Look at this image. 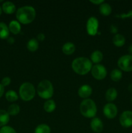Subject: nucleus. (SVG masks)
I'll use <instances>...</instances> for the list:
<instances>
[{"label": "nucleus", "mask_w": 132, "mask_h": 133, "mask_svg": "<svg viewBox=\"0 0 132 133\" xmlns=\"http://www.w3.org/2000/svg\"><path fill=\"white\" fill-rule=\"evenodd\" d=\"M72 70L80 75L87 74L92 69V62L89 58L84 57H78L73 60L71 64Z\"/></svg>", "instance_id": "nucleus-1"}, {"label": "nucleus", "mask_w": 132, "mask_h": 133, "mask_svg": "<svg viewBox=\"0 0 132 133\" xmlns=\"http://www.w3.org/2000/svg\"><path fill=\"white\" fill-rule=\"evenodd\" d=\"M36 12L32 6H23L19 8L16 12V18L23 24H29L34 20Z\"/></svg>", "instance_id": "nucleus-2"}, {"label": "nucleus", "mask_w": 132, "mask_h": 133, "mask_svg": "<svg viewBox=\"0 0 132 133\" xmlns=\"http://www.w3.org/2000/svg\"><path fill=\"white\" fill-rule=\"evenodd\" d=\"M80 111L83 116L87 118H93L97 112V105L94 101L91 99H85L80 103Z\"/></svg>", "instance_id": "nucleus-3"}, {"label": "nucleus", "mask_w": 132, "mask_h": 133, "mask_svg": "<svg viewBox=\"0 0 132 133\" xmlns=\"http://www.w3.org/2000/svg\"><path fill=\"white\" fill-rule=\"evenodd\" d=\"M38 95L44 99H49L54 94V88L51 82L49 80H43L38 84L37 87Z\"/></svg>", "instance_id": "nucleus-4"}, {"label": "nucleus", "mask_w": 132, "mask_h": 133, "mask_svg": "<svg viewBox=\"0 0 132 133\" xmlns=\"http://www.w3.org/2000/svg\"><path fill=\"white\" fill-rule=\"evenodd\" d=\"M19 94L21 99L23 101H29L33 99L36 94V90L32 83L29 82L23 83L20 86Z\"/></svg>", "instance_id": "nucleus-5"}, {"label": "nucleus", "mask_w": 132, "mask_h": 133, "mask_svg": "<svg viewBox=\"0 0 132 133\" xmlns=\"http://www.w3.org/2000/svg\"><path fill=\"white\" fill-rule=\"evenodd\" d=\"M117 65L119 68L124 71H132V55H124L119 58Z\"/></svg>", "instance_id": "nucleus-6"}, {"label": "nucleus", "mask_w": 132, "mask_h": 133, "mask_svg": "<svg viewBox=\"0 0 132 133\" xmlns=\"http://www.w3.org/2000/svg\"><path fill=\"white\" fill-rule=\"evenodd\" d=\"M91 72L92 76L97 80L104 79L107 75V70L105 66L99 64L93 66L91 70Z\"/></svg>", "instance_id": "nucleus-7"}, {"label": "nucleus", "mask_w": 132, "mask_h": 133, "mask_svg": "<svg viewBox=\"0 0 132 133\" xmlns=\"http://www.w3.org/2000/svg\"><path fill=\"white\" fill-rule=\"evenodd\" d=\"M98 25L99 23L98 19L94 16L90 17L86 23V29L88 35L90 36H95L98 32Z\"/></svg>", "instance_id": "nucleus-8"}, {"label": "nucleus", "mask_w": 132, "mask_h": 133, "mask_svg": "<svg viewBox=\"0 0 132 133\" xmlns=\"http://www.w3.org/2000/svg\"><path fill=\"white\" fill-rule=\"evenodd\" d=\"M119 122L124 128L132 127V111L126 110L123 112L119 118Z\"/></svg>", "instance_id": "nucleus-9"}, {"label": "nucleus", "mask_w": 132, "mask_h": 133, "mask_svg": "<svg viewBox=\"0 0 132 133\" xmlns=\"http://www.w3.org/2000/svg\"><path fill=\"white\" fill-rule=\"evenodd\" d=\"M103 113L105 116L108 119H113L117 115V107L115 104L109 103L104 107Z\"/></svg>", "instance_id": "nucleus-10"}, {"label": "nucleus", "mask_w": 132, "mask_h": 133, "mask_svg": "<svg viewBox=\"0 0 132 133\" xmlns=\"http://www.w3.org/2000/svg\"><path fill=\"white\" fill-rule=\"evenodd\" d=\"M90 127L93 132L100 133L103 131L104 125L99 118H93L90 122Z\"/></svg>", "instance_id": "nucleus-11"}, {"label": "nucleus", "mask_w": 132, "mask_h": 133, "mask_svg": "<svg viewBox=\"0 0 132 133\" xmlns=\"http://www.w3.org/2000/svg\"><path fill=\"white\" fill-rule=\"evenodd\" d=\"M93 90L92 88L88 84H84L81 86L78 89V96L83 99H87L92 94Z\"/></svg>", "instance_id": "nucleus-12"}, {"label": "nucleus", "mask_w": 132, "mask_h": 133, "mask_svg": "<svg viewBox=\"0 0 132 133\" xmlns=\"http://www.w3.org/2000/svg\"><path fill=\"white\" fill-rule=\"evenodd\" d=\"M9 31L13 33L14 35H18L21 32V27L20 23L18 21L12 20L10 22L9 25Z\"/></svg>", "instance_id": "nucleus-13"}, {"label": "nucleus", "mask_w": 132, "mask_h": 133, "mask_svg": "<svg viewBox=\"0 0 132 133\" xmlns=\"http://www.w3.org/2000/svg\"><path fill=\"white\" fill-rule=\"evenodd\" d=\"M2 10L7 14H13L16 11V6L11 1H6L3 4Z\"/></svg>", "instance_id": "nucleus-14"}, {"label": "nucleus", "mask_w": 132, "mask_h": 133, "mask_svg": "<svg viewBox=\"0 0 132 133\" xmlns=\"http://www.w3.org/2000/svg\"><path fill=\"white\" fill-rule=\"evenodd\" d=\"M75 45L72 42H66L62 46V51L66 55H72L75 51Z\"/></svg>", "instance_id": "nucleus-15"}, {"label": "nucleus", "mask_w": 132, "mask_h": 133, "mask_svg": "<svg viewBox=\"0 0 132 133\" xmlns=\"http://www.w3.org/2000/svg\"><path fill=\"white\" fill-rule=\"evenodd\" d=\"M118 96L117 90L115 88H109L106 92V99L109 102L115 101Z\"/></svg>", "instance_id": "nucleus-16"}, {"label": "nucleus", "mask_w": 132, "mask_h": 133, "mask_svg": "<svg viewBox=\"0 0 132 133\" xmlns=\"http://www.w3.org/2000/svg\"><path fill=\"white\" fill-rule=\"evenodd\" d=\"M125 37L121 34H116L113 38V43L116 47L120 48V47L123 46L125 44Z\"/></svg>", "instance_id": "nucleus-17"}, {"label": "nucleus", "mask_w": 132, "mask_h": 133, "mask_svg": "<svg viewBox=\"0 0 132 133\" xmlns=\"http://www.w3.org/2000/svg\"><path fill=\"white\" fill-rule=\"evenodd\" d=\"M9 34L10 31L6 23L0 22V38L7 39L9 37Z\"/></svg>", "instance_id": "nucleus-18"}, {"label": "nucleus", "mask_w": 132, "mask_h": 133, "mask_svg": "<svg viewBox=\"0 0 132 133\" xmlns=\"http://www.w3.org/2000/svg\"><path fill=\"white\" fill-rule=\"evenodd\" d=\"M99 10L102 15L107 16L111 14V12H112V8H111V5L109 3H103L100 5Z\"/></svg>", "instance_id": "nucleus-19"}, {"label": "nucleus", "mask_w": 132, "mask_h": 133, "mask_svg": "<svg viewBox=\"0 0 132 133\" xmlns=\"http://www.w3.org/2000/svg\"><path fill=\"white\" fill-rule=\"evenodd\" d=\"M102 59H103V54L100 51H94L91 55V61L93 63L98 64L102 61Z\"/></svg>", "instance_id": "nucleus-20"}, {"label": "nucleus", "mask_w": 132, "mask_h": 133, "mask_svg": "<svg viewBox=\"0 0 132 133\" xmlns=\"http://www.w3.org/2000/svg\"><path fill=\"white\" fill-rule=\"evenodd\" d=\"M10 120V116L7 111L5 110H0V127L6 126Z\"/></svg>", "instance_id": "nucleus-21"}, {"label": "nucleus", "mask_w": 132, "mask_h": 133, "mask_svg": "<svg viewBox=\"0 0 132 133\" xmlns=\"http://www.w3.org/2000/svg\"><path fill=\"white\" fill-rule=\"evenodd\" d=\"M56 103L54 100L48 99L44 103L43 109L47 112H53L56 109Z\"/></svg>", "instance_id": "nucleus-22"}, {"label": "nucleus", "mask_w": 132, "mask_h": 133, "mask_svg": "<svg viewBox=\"0 0 132 133\" xmlns=\"http://www.w3.org/2000/svg\"><path fill=\"white\" fill-rule=\"evenodd\" d=\"M27 49L29 51L34 52L38 50L39 48V42L37 40V39L32 38L29 40L27 42Z\"/></svg>", "instance_id": "nucleus-23"}, {"label": "nucleus", "mask_w": 132, "mask_h": 133, "mask_svg": "<svg viewBox=\"0 0 132 133\" xmlns=\"http://www.w3.org/2000/svg\"><path fill=\"white\" fill-rule=\"evenodd\" d=\"M110 77H111V80L113 81H119L122 77V72L121 70H119V69H114L110 74Z\"/></svg>", "instance_id": "nucleus-24"}, {"label": "nucleus", "mask_w": 132, "mask_h": 133, "mask_svg": "<svg viewBox=\"0 0 132 133\" xmlns=\"http://www.w3.org/2000/svg\"><path fill=\"white\" fill-rule=\"evenodd\" d=\"M20 112V107L17 104H12L9 107L7 112L9 116H16Z\"/></svg>", "instance_id": "nucleus-25"}, {"label": "nucleus", "mask_w": 132, "mask_h": 133, "mask_svg": "<svg viewBox=\"0 0 132 133\" xmlns=\"http://www.w3.org/2000/svg\"><path fill=\"white\" fill-rule=\"evenodd\" d=\"M18 94L14 90H9L5 94V98L9 102H14L18 99Z\"/></svg>", "instance_id": "nucleus-26"}, {"label": "nucleus", "mask_w": 132, "mask_h": 133, "mask_svg": "<svg viewBox=\"0 0 132 133\" xmlns=\"http://www.w3.org/2000/svg\"><path fill=\"white\" fill-rule=\"evenodd\" d=\"M34 133H50V128L47 124L38 125L35 129Z\"/></svg>", "instance_id": "nucleus-27"}, {"label": "nucleus", "mask_w": 132, "mask_h": 133, "mask_svg": "<svg viewBox=\"0 0 132 133\" xmlns=\"http://www.w3.org/2000/svg\"><path fill=\"white\" fill-rule=\"evenodd\" d=\"M0 133H17L14 129L10 126H4L0 129Z\"/></svg>", "instance_id": "nucleus-28"}, {"label": "nucleus", "mask_w": 132, "mask_h": 133, "mask_svg": "<svg viewBox=\"0 0 132 133\" xmlns=\"http://www.w3.org/2000/svg\"><path fill=\"white\" fill-rule=\"evenodd\" d=\"M115 17L119 18H122V19H124V18H132V10H131L128 14H116L115 15Z\"/></svg>", "instance_id": "nucleus-29"}, {"label": "nucleus", "mask_w": 132, "mask_h": 133, "mask_svg": "<svg viewBox=\"0 0 132 133\" xmlns=\"http://www.w3.org/2000/svg\"><path fill=\"white\" fill-rule=\"evenodd\" d=\"M10 83H11V79L9 77H5L2 79L1 84L5 87L6 86H9L10 84Z\"/></svg>", "instance_id": "nucleus-30"}, {"label": "nucleus", "mask_w": 132, "mask_h": 133, "mask_svg": "<svg viewBox=\"0 0 132 133\" xmlns=\"http://www.w3.org/2000/svg\"><path fill=\"white\" fill-rule=\"evenodd\" d=\"M110 32L113 34H116V32H118V27H116L115 25H111L110 26Z\"/></svg>", "instance_id": "nucleus-31"}, {"label": "nucleus", "mask_w": 132, "mask_h": 133, "mask_svg": "<svg viewBox=\"0 0 132 133\" xmlns=\"http://www.w3.org/2000/svg\"><path fill=\"white\" fill-rule=\"evenodd\" d=\"M45 38V36L43 33H39L37 36V40L40 42H43Z\"/></svg>", "instance_id": "nucleus-32"}, {"label": "nucleus", "mask_w": 132, "mask_h": 133, "mask_svg": "<svg viewBox=\"0 0 132 133\" xmlns=\"http://www.w3.org/2000/svg\"><path fill=\"white\" fill-rule=\"evenodd\" d=\"M90 2L94 4V5H100L101 4L104 3V0H90Z\"/></svg>", "instance_id": "nucleus-33"}, {"label": "nucleus", "mask_w": 132, "mask_h": 133, "mask_svg": "<svg viewBox=\"0 0 132 133\" xmlns=\"http://www.w3.org/2000/svg\"><path fill=\"white\" fill-rule=\"evenodd\" d=\"M4 92H5V87H4L2 84H0V98L3 96Z\"/></svg>", "instance_id": "nucleus-34"}, {"label": "nucleus", "mask_w": 132, "mask_h": 133, "mask_svg": "<svg viewBox=\"0 0 132 133\" xmlns=\"http://www.w3.org/2000/svg\"><path fill=\"white\" fill-rule=\"evenodd\" d=\"M7 42L9 44H14V42H15V39H14L13 37H12V36H9V37L7 38Z\"/></svg>", "instance_id": "nucleus-35"}, {"label": "nucleus", "mask_w": 132, "mask_h": 133, "mask_svg": "<svg viewBox=\"0 0 132 133\" xmlns=\"http://www.w3.org/2000/svg\"><path fill=\"white\" fill-rule=\"evenodd\" d=\"M128 51H129V53H130L131 55H132V44L129 46V48H128Z\"/></svg>", "instance_id": "nucleus-36"}, {"label": "nucleus", "mask_w": 132, "mask_h": 133, "mask_svg": "<svg viewBox=\"0 0 132 133\" xmlns=\"http://www.w3.org/2000/svg\"><path fill=\"white\" fill-rule=\"evenodd\" d=\"M2 8L1 7V6H0V16H1V13H2Z\"/></svg>", "instance_id": "nucleus-37"}, {"label": "nucleus", "mask_w": 132, "mask_h": 133, "mask_svg": "<svg viewBox=\"0 0 132 133\" xmlns=\"http://www.w3.org/2000/svg\"><path fill=\"white\" fill-rule=\"evenodd\" d=\"M3 1V0H0V2H2Z\"/></svg>", "instance_id": "nucleus-38"}, {"label": "nucleus", "mask_w": 132, "mask_h": 133, "mask_svg": "<svg viewBox=\"0 0 132 133\" xmlns=\"http://www.w3.org/2000/svg\"><path fill=\"white\" fill-rule=\"evenodd\" d=\"M131 102H132V97H131Z\"/></svg>", "instance_id": "nucleus-39"}]
</instances>
